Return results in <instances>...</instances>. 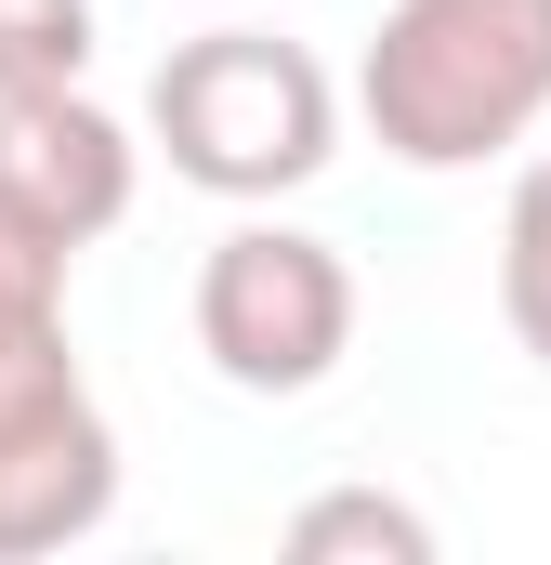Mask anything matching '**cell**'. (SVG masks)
Listing matches in <instances>:
<instances>
[{
	"label": "cell",
	"mask_w": 551,
	"mask_h": 565,
	"mask_svg": "<svg viewBox=\"0 0 551 565\" xmlns=\"http://www.w3.org/2000/svg\"><path fill=\"white\" fill-rule=\"evenodd\" d=\"M355 119L408 171H486L551 119V0H381Z\"/></svg>",
	"instance_id": "6da1fadb"
},
{
	"label": "cell",
	"mask_w": 551,
	"mask_h": 565,
	"mask_svg": "<svg viewBox=\"0 0 551 565\" xmlns=\"http://www.w3.org/2000/svg\"><path fill=\"white\" fill-rule=\"evenodd\" d=\"M144 132H158V158H171L197 198L263 211V198L315 184V171L342 158V93H328V66H315L302 40H276V26H197V40H171V66L144 79Z\"/></svg>",
	"instance_id": "7a4b0ae2"
},
{
	"label": "cell",
	"mask_w": 551,
	"mask_h": 565,
	"mask_svg": "<svg viewBox=\"0 0 551 565\" xmlns=\"http://www.w3.org/2000/svg\"><path fill=\"white\" fill-rule=\"evenodd\" d=\"M197 355L237 395H315L355 355V264L302 224H224L197 264Z\"/></svg>",
	"instance_id": "3957f363"
},
{
	"label": "cell",
	"mask_w": 551,
	"mask_h": 565,
	"mask_svg": "<svg viewBox=\"0 0 551 565\" xmlns=\"http://www.w3.org/2000/svg\"><path fill=\"white\" fill-rule=\"evenodd\" d=\"M0 184H13L66 250H93V237H119V224H132L144 145L119 132L79 79H40V93H0Z\"/></svg>",
	"instance_id": "277c9868"
},
{
	"label": "cell",
	"mask_w": 551,
	"mask_h": 565,
	"mask_svg": "<svg viewBox=\"0 0 551 565\" xmlns=\"http://www.w3.org/2000/svg\"><path fill=\"white\" fill-rule=\"evenodd\" d=\"M119 513V434L106 408H66V422L0 434V565H40L66 540H93Z\"/></svg>",
	"instance_id": "5b68a950"
},
{
	"label": "cell",
	"mask_w": 551,
	"mask_h": 565,
	"mask_svg": "<svg viewBox=\"0 0 551 565\" xmlns=\"http://www.w3.org/2000/svg\"><path fill=\"white\" fill-rule=\"evenodd\" d=\"M66 408H93L79 355H66V302H0V434L66 422Z\"/></svg>",
	"instance_id": "8992f818"
},
{
	"label": "cell",
	"mask_w": 551,
	"mask_h": 565,
	"mask_svg": "<svg viewBox=\"0 0 551 565\" xmlns=\"http://www.w3.org/2000/svg\"><path fill=\"white\" fill-rule=\"evenodd\" d=\"M289 553H302V565H328V553H368V565H433V513L381 500V487H328V500H302V513H289Z\"/></svg>",
	"instance_id": "52a82bcc"
},
{
	"label": "cell",
	"mask_w": 551,
	"mask_h": 565,
	"mask_svg": "<svg viewBox=\"0 0 551 565\" xmlns=\"http://www.w3.org/2000/svg\"><path fill=\"white\" fill-rule=\"evenodd\" d=\"M499 316H512V342L551 369V158L512 171V211H499Z\"/></svg>",
	"instance_id": "ba28073f"
},
{
	"label": "cell",
	"mask_w": 551,
	"mask_h": 565,
	"mask_svg": "<svg viewBox=\"0 0 551 565\" xmlns=\"http://www.w3.org/2000/svg\"><path fill=\"white\" fill-rule=\"evenodd\" d=\"M93 66V0H0V93L79 79Z\"/></svg>",
	"instance_id": "9c48e42d"
},
{
	"label": "cell",
	"mask_w": 551,
	"mask_h": 565,
	"mask_svg": "<svg viewBox=\"0 0 551 565\" xmlns=\"http://www.w3.org/2000/svg\"><path fill=\"white\" fill-rule=\"evenodd\" d=\"M66 264H79V250H66V237L0 184V302H66Z\"/></svg>",
	"instance_id": "30bf717a"
}]
</instances>
